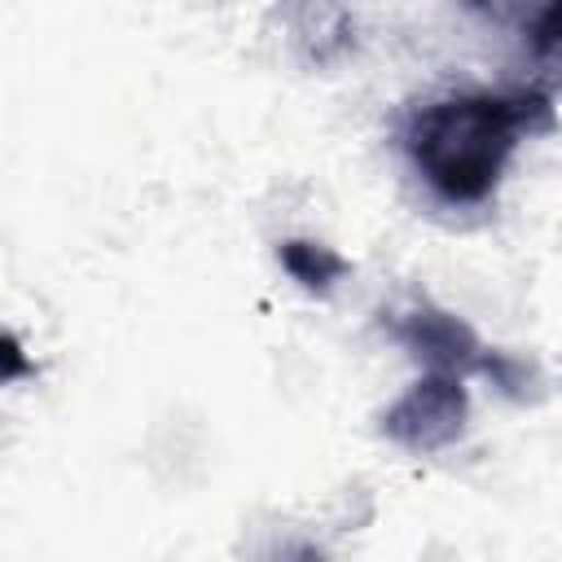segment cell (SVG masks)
Here are the masks:
<instances>
[{"instance_id": "6da1fadb", "label": "cell", "mask_w": 562, "mask_h": 562, "mask_svg": "<svg viewBox=\"0 0 562 562\" xmlns=\"http://www.w3.org/2000/svg\"><path fill=\"white\" fill-rule=\"evenodd\" d=\"M549 123L544 92H457L422 105L404 127V154L426 189L452 206H479L496 193L518 136Z\"/></svg>"}, {"instance_id": "7a4b0ae2", "label": "cell", "mask_w": 562, "mask_h": 562, "mask_svg": "<svg viewBox=\"0 0 562 562\" xmlns=\"http://www.w3.org/2000/svg\"><path fill=\"white\" fill-rule=\"evenodd\" d=\"M470 426V391L461 373L426 369L386 413H382V435L413 452V457H435L452 448Z\"/></svg>"}, {"instance_id": "3957f363", "label": "cell", "mask_w": 562, "mask_h": 562, "mask_svg": "<svg viewBox=\"0 0 562 562\" xmlns=\"http://www.w3.org/2000/svg\"><path fill=\"white\" fill-rule=\"evenodd\" d=\"M386 329L426 369H443V373H461V378L483 369V356H487L483 338L474 334L470 321H461L457 312H448L439 303L422 299V303L395 307L386 316Z\"/></svg>"}, {"instance_id": "277c9868", "label": "cell", "mask_w": 562, "mask_h": 562, "mask_svg": "<svg viewBox=\"0 0 562 562\" xmlns=\"http://www.w3.org/2000/svg\"><path fill=\"white\" fill-rule=\"evenodd\" d=\"M277 263L307 294H329L347 277V268H351L334 246L312 241V237H285V241H277Z\"/></svg>"}, {"instance_id": "5b68a950", "label": "cell", "mask_w": 562, "mask_h": 562, "mask_svg": "<svg viewBox=\"0 0 562 562\" xmlns=\"http://www.w3.org/2000/svg\"><path fill=\"white\" fill-rule=\"evenodd\" d=\"M31 373H35V360L26 356V347L9 329H0V386H9L18 378H31Z\"/></svg>"}, {"instance_id": "8992f818", "label": "cell", "mask_w": 562, "mask_h": 562, "mask_svg": "<svg viewBox=\"0 0 562 562\" xmlns=\"http://www.w3.org/2000/svg\"><path fill=\"white\" fill-rule=\"evenodd\" d=\"M531 44L549 57L553 53V44H558V0H544L540 4V18H536V26H531Z\"/></svg>"}]
</instances>
